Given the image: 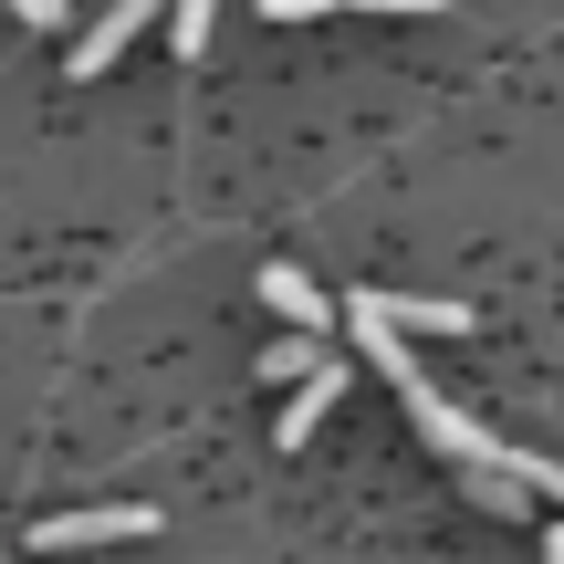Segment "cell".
Segmentation results:
<instances>
[{
  "instance_id": "1",
  "label": "cell",
  "mask_w": 564,
  "mask_h": 564,
  "mask_svg": "<svg viewBox=\"0 0 564 564\" xmlns=\"http://www.w3.org/2000/svg\"><path fill=\"white\" fill-rule=\"evenodd\" d=\"M345 335H356V345H366V366H377V377H387V387L408 398V419H419V440L440 449V460H460V481H481V470H523V481L544 491V502H564V460H533V449H512L502 429H481V419H470L460 398H440V387L419 377V356L398 345V324H387V314H377L366 293L345 303Z\"/></svg>"
},
{
  "instance_id": "2",
  "label": "cell",
  "mask_w": 564,
  "mask_h": 564,
  "mask_svg": "<svg viewBox=\"0 0 564 564\" xmlns=\"http://www.w3.org/2000/svg\"><path fill=\"white\" fill-rule=\"evenodd\" d=\"M137 533H158V512H147V502H105V512H42V523H32V554H74V544H137Z\"/></svg>"
},
{
  "instance_id": "3",
  "label": "cell",
  "mask_w": 564,
  "mask_h": 564,
  "mask_svg": "<svg viewBox=\"0 0 564 564\" xmlns=\"http://www.w3.org/2000/svg\"><path fill=\"white\" fill-rule=\"evenodd\" d=\"M398 335H470V303L460 293H366Z\"/></svg>"
},
{
  "instance_id": "4",
  "label": "cell",
  "mask_w": 564,
  "mask_h": 564,
  "mask_svg": "<svg viewBox=\"0 0 564 564\" xmlns=\"http://www.w3.org/2000/svg\"><path fill=\"white\" fill-rule=\"evenodd\" d=\"M335 398H345V366H335V356H324V366H314V377H303V387H293V398H282V449H303V440H314V429H324V419H335Z\"/></svg>"
},
{
  "instance_id": "5",
  "label": "cell",
  "mask_w": 564,
  "mask_h": 564,
  "mask_svg": "<svg viewBox=\"0 0 564 564\" xmlns=\"http://www.w3.org/2000/svg\"><path fill=\"white\" fill-rule=\"evenodd\" d=\"M158 11H167V0H116V11H105L95 32L74 42V74H105V63H116V53H126V42H137V32H147Z\"/></svg>"
},
{
  "instance_id": "6",
  "label": "cell",
  "mask_w": 564,
  "mask_h": 564,
  "mask_svg": "<svg viewBox=\"0 0 564 564\" xmlns=\"http://www.w3.org/2000/svg\"><path fill=\"white\" fill-rule=\"evenodd\" d=\"M262 303L293 324V335H324V314H335V303H324V282H314V272H293V262H272V272H262Z\"/></svg>"
},
{
  "instance_id": "7",
  "label": "cell",
  "mask_w": 564,
  "mask_h": 564,
  "mask_svg": "<svg viewBox=\"0 0 564 564\" xmlns=\"http://www.w3.org/2000/svg\"><path fill=\"white\" fill-rule=\"evenodd\" d=\"M314 366H324V335H282V345H262V377H272V387H303Z\"/></svg>"
},
{
  "instance_id": "8",
  "label": "cell",
  "mask_w": 564,
  "mask_h": 564,
  "mask_svg": "<svg viewBox=\"0 0 564 564\" xmlns=\"http://www.w3.org/2000/svg\"><path fill=\"white\" fill-rule=\"evenodd\" d=\"M209 21H220V0H167V42H178L188 63L209 53Z\"/></svg>"
},
{
  "instance_id": "9",
  "label": "cell",
  "mask_w": 564,
  "mask_h": 564,
  "mask_svg": "<svg viewBox=\"0 0 564 564\" xmlns=\"http://www.w3.org/2000/svg\"><path fill=\"white\" fill-rule=\"evenodd\" d=\"M335 11H449V0H335Z\"/></svg>"
},
{
  "instance_id": "10",
  "label": "cell",
  "mask_w": 564,
  "mask_h": 564,
  "mask_svg": "<svg viewBox=\"0 0 564 564\" xmlns=\"http://www.w3.org/2000/svg\"><path fill=\"white\" fill-rule=\"evenodd\" d=\"M272 21H314V11H335V0H262Z\"/></svg>"
},
{
  "instance_id": "11",
  "label": "cell",
  "mask_w": 564,
  "mask_h": 564,
  "mask_svg": "<svg viewBox=\"0 0 564 564\" xmlns=\"http://www.w3.org/2000/svg\"><path fill=\"white\" fill-rule=\"evenodd\" d=\"M11 11L32 21V32H53V21H63V0H11Z\"/></svg>"
},
{
  "instance_id": "12",
  "label": "cell",
  "mask_w": 564,
  "mask_h": 564,
  "mask_svg": "<svg viewBox=\"0 0 564 564\" xmlns=\"http://www.w3.org/2000/svg\"><path fill=\"white\" fill-rule=\"evenodd\" d=\"M544 564H564V523H554V533H544Z\"/></svg>"
}]
</instances>
